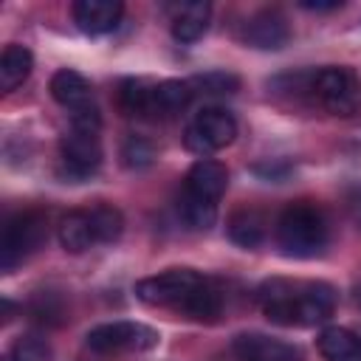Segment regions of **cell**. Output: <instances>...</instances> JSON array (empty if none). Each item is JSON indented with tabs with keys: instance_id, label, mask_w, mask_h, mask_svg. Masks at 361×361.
<instances>
[{
	"instance_id": "1",
	"label": "cell",
	"mask_w": 361,
	"mask_h": 361,
	"mask_svg": "<svg viewBox=\"0 0 361 361\" xmlns=\"http://www.w3.org/2000/svg\"><path fill=\"white\" fill-rule=\"evenodd\" d=\"M276 245L285 257L307 259L324 251L327 245V223L316 206L293 203L276 220Z\"/></svg>"
},
{
	"instance_id": "2",
	"label": "cell",
	"mask_w": 361,
	"mask_h": 361,
	"mask_svg": "<svg viewBox=\"0 0 361 361\" xmlns=\"http://www.w3.org/2000/svg\"><path fill=\"white\" fill-rule=\"evenodd\" d=\"M48 226L45 217L39 212H20L14 214L6 228H3V240H0V268L8 274L17 262H23L28 254H34L42 243H45Z\"/></svg>"
},
{
	"instance_id": "3",
	"label": "cell",
	"mask_w": 361,
	"mask_h": 361,
	"mask_svg": "<svg viewBox=\"0 0 361 361\" xmlns=\"http://www.w3.org/2000/svg\"><path fill=\"white\" fill-rule=\"evenodd\" d=\"M234 135H237V121H234V116L228 110H223V107H203L195 116V121L186 127L183 141H186V147L195 155L209 158L212 152L228 147L234 141Z\"/></svg>"
},
{
	"instance_id": "4",
	"label": "cell",
	"mask_w": 361,
	"mask_h": 361,
	"mask_svg": "<svg viewBox=\"0 0 361 361\" xmlns=\"http://www.w3.org/2000/svg\"><path fill=\"white\" fill-rule=\"evenodd\" d=\"M85 344L93 353H121V350H152L158 344V333L138 322H107L93 327L85 336Z\"/></svg>"
},
{
	"instance_id": "5",
	"label": "cell",
	"mask_w": 361,
	"mask_h": 361,
	"mask_svg": "<svg viewBox=\"0 0 361 361\" xmlns=\"http://www.w3.org/2000/svg\"><path fill=\"white\" fill-rule=\"evenodd\" d=\"M310 90L333 116H350L358 107V82L350 68H322L310 76Z\"/></svg>"
},
{
	"instance_id": "6",
	"label": "cell",
	"mask_w": 361,
	"mask_h": 361,
	"mask_svg": "<svg viewBox=\"0 0 361 361\" xmlns=\"http://www.w3.org/2000/svg\"><path fill=\"white\" fill-rule=\"evenodd\" d=\"M200 282H203V276L192 268H169L164 274L138 279L135 282V296L147 305H172V307H178Z\"/></svg>"
},
{
	"instance_id": "7",
	"label": "cell",
	"mask_w": 361,
	"mask_h": 361,
	"mask_svg": "<svg viewBox=\"0 0 361 361\" xmlns=\"http://www.w3.org/2000/svg\"><path fill=\"white\" fill-rule=\"evenodd\" d=\"M59 155L65 164V172L76 180L93 175L102 166V144L96 133H79L71 130L68 135H62L59 141Z\"/></svg>"
},
{
	"instance_id": "8",
	"label": "cell",
	"mask_w": 361,
	"mask_h": 361,
	"mask_svg": "<svg viewBox=\"0 0 361 361\" xmlns=\"http://www.w3.org/2000/svg\"><path fill=\"white\" fill-rule=\"evenodd\" d=\"M296 288H299V282H288V279H271L259 288V307L268 322L285 324V327L299 324Z\"/></svg>"
},
{
	"instance_id": "9",
	"label": "cell",
	"mask_w": 361,
	"mask_h": 361,
	"mask_svg": "<svg viewBox=\"0 0 361 361\" xmlns=\"http://www.w3.org/2000/svg\"><path fill=\"white\" fill-rule=\"evenodd\" d=\"M243 39H245V45L259 48V51H279L282 45H288L290 28H288V20L279 11L265 8V11H257L245 23Z\"/></svg>"
},
{
	"instance_id": "10",
	"label": "cell",
	"mask_w": 361,
	"mask_h": 361,
	"mask_svg": "<svg viewBox=\"0 0 361 361\" xmlns=\"http://www.w3.org/2000/svg\"><path fill=\"white\" fill-rule=\"evenodd\" d=\"M234 353L240 361H302L293 344L268 338L262 333H243L234 338Z\"/></svg>"
},
{
	"instance_id": "11",
	"label": "cell",
	"mask_w": 361,
	"mask_h": 361,
	"mask_svg": "<svg viewBox=\"0 0 361 361\" xmlns=\"http://www.w3.org/2000/svg\"><path fill=\"white\" fill-rule=\"evenodd\" d=\"M121 11H124V6L118 0H79L73 6V20H76L79 31L99 37L118 25Z\"/></svg>"
},
{
	"instance_id": "12",
	"label": "cell",
	"mask_w": 361,
	"mask_h": 361,
	"mask_svg": "<svg viewBox=\"0 0 361 361\" xmlns=\"http://www.w3.org/2000/svg\"><path fill=\"white\" fill-rule=\"evenodd\" d=\"M299 324H319L336 307V290L327 282H299L296 288Z\"/></svg>"
},
{
	"instance_id": "13",
	"label": "cell",
	"mask_w": 361,
	"mask_h": 361,
	"mask_svg": "<svg viewBox=\"0 0 361 361\" xmlns=\"http://www.w3.org/2000/svg\"><path fill=\"white\" fill-rule=\"evenodd\" d=\"M226 186H228L226 166L220 161H214V158H197L186 172V186L183 189L217 203V197L226 192Z\"/></svg>"
},
{
	"instance_id": "14",
	"label": "cell",
	"mask_w": 361,
	"mask_h": 361,
	"mask_svg": "<svg viewBox=\"0 0 361 361\" xmlns=\"http://www.w3.org/2000/svg\"><path fill=\"white\" fill-rule=\"evenodd\" d=\"M172 11V37L178 42H197L206 28H209V3L203 0H189V3H175L169 6Z\"/></svg>"
},
{
	"instance_id": "15",
	"label": "cell",
	"mask_w": 361,
	"mask_h": 361,
	"mask_svg": "<svg viewBox=\"0 0 361 361\" xmlns=\"http://www.w3.org/2000/svg\"><path fill=\"white\" fill-rule=\"evenodd\" d=\"M48 87H51L54 102H59V104L68 107V110H79V107L90 104V82H87L82 73L71 71V68L56 71V73L51 76V85H48Z\"/></svg>"
},
{
	"instance_id": "16",
	"label": "cell",
	"mask_w": 361,
	"mask_h": 361,
	"mask_svg": "<svg viewBox=\"0 0 361 361\" xmlns=\"http://www.w3.org/2000/svg\"><path fill=\"white\" fill-rule=\"evenodd\" d=\"M59 245L71 254H82L87 251L93 243H96V234H93V223H90V212H68L62 220H59Z\"/></svg>"
},
{
	"instance_id": "17",
	"label": "cell",
	"mask_w": 361,
	"mask_h": 361,
	"mask_svg": "<svg viewBox=\"0 0 361 361\" xmlns=\"http://www.w3.org/2000/svg\"><path fill=\"white\" fill-rule=\"evenodd\" d=\"M319 353L324 361H361V338L347 327H327L319 336Z\"/></svg>"
},
{
	"instance_id": "18",
	"label": "cell",
	"mask_w": 361,
	"mask_h": 361,
	"mask_svg": "<svg viewBox=\"0 0 361 361\" xmlns=\"http://www.w3.org/2000/svg\"><path fill=\"white\" fill-rule=\"evenodd\" d=\"M195 96L192 82L183 79H166L152 87V113L155 116H178Z\"/></svg>"
},
{
	"instance_id": "19",
	"label": "cell",
	"mask_w": 361,
	"mask_h": 361,
	"mask_svg": "<svg viewBox=\"0 0 361 361\" xmlns=\"http://www.w3.org/2000/svg\"><path fill=\"white\" fill-rule=\"evenodd\" d=\"M34 68V56L25 45H6L3 56H0V90L11 93L17 85H23L28 79Z\"/></svg>"
},
{
	"instance_id": "20",
	"label": "cell",
	"mask_w": 361,
	"mask_h": 361,
	"mask_svg": "<svg viewBox=\"0 0 361 361\" xmlns=\"http://www.w3.org/2000/svg\"><path fill=\"white\" fill-rule=\"evenodd\" d=\"M228 237L240 248H257L265 237V220L254 209H240L228 217Z\"/></svg>"
},
{
	"instance_id": "21",
	"label": "cell",
	"mask_w": 361,
	"mask_h": 361,
	"mask_svg": "<svg viewBox=\"0 0 361 361\" xmlns=\"http://www.w3.org/2000/svg\"><path fill=\"white\" fill-rule=\"evenodd\" d=\"M220 307H223V302H220V293H217V288H212L206 279L178 305V310H183L189 319H195V322H214L217 316H220Z\"/></svg>"
},
{
	"instance_id": "22",
	"label": "cell",
	"mask_w": 361,
	"mask_h": 361,
	"mask_svg": "<svg viewBox=\"0 0 361 361\" xmlns=\"http://www.w3.org/2000/svg\"><path fill=\"white\" fill-rule=\"evenodd\" d=\"M178 214L189 228H212L217 220V203L183 189L178 197Z\"/></svg>"
},
{
	"instance_id": "23",
	"label": "cell",
	"mask_w": 361,
	"mask_h": 361,
	"mask_svg": "<svg viewBox=\"0 0 361 361\" xmlns=\"http://www.w3.org/2000/svg\"><path fill=\"white\" fill-rule=\"evenodd\" d=\"M118 104L127 116H147L152 113V87L144 79H124L118 90Z\"/></svg>"
},
{
	"instance_id": "24",
	"label": "cell",
	"mask_w": 361,
	"mask_h": 361,
	"mask_svg": "<svg viewBox=\"0 0 361 361\" xmlns=\"http://www.w3.org/2000/svg\"><path fill=\"white\" fill-rule=\"evenodd\" d=\"M90 223H93V234H96V243H116L124 231V217L116 206H96L90 209Z\"/></svg>"
},
{
	"instance_id": "25",
	"label": "cell",
	"mask_w": 361,
	"mask_h": 361,
	"mask_svg": "<svg viewBox=\"0 0 361 361\" xmlns=\"http://www.w3.org/2000/svg\"><path fill=\"white\" fill-rule=\"evenodd\" d=\"M155 155H158V149L147 135H127L121 144V158H124V166H130V169L149 166L155 161Z\"/></svg>"
},
{
	"instance_id": "26",
	"label": "cell",
	"mask_w": 361,
	"mask_h": 361,
	"mask_svg": "<svg viewBox=\"0 0 361 361\" xmlns=\"http://www.w3.org/2000/svg\"><path fill=\"white\" fill-rule=\"evenodd\" d=\"M28 313H31V319L34 322H39V324H59L62 319H65V305H62V299L56 296V293H37L34 299H31V307H28Z\"/></svg>"
},
{
	"instance_id": "27",
	"label": "cell",
	"mask_w": 361,
	"mask_h": 361,
	"mask_svg": "<svg viewBox=\"0 0 361 361\" xmlns=\"http://www.w3.org/2000/svg\"><path fill=\"white\" fill-rule=\"evenodd\" d=\"M14 361H51L54 353H51V344L39 336H20L14 344H11V353H8Z\"/></svg>"
},
{
	"instance_id": "28",
	"label": "cell",
	"mask_w": 361,
	"mask_h": 361,
	"mask_svg": "<svg viewBox=\"0 0 361 361\" xmlns=\"http://www.w3.org/2000/svg\"><path fill=\"white\" fill-rule=\"evenodd\" d=\"M192 87H200L203 93H214V96H223V93H234L240 87V79L228 71H209V73H200L192 79Z\"/></svg>"
},
{
	"instance_id": "29",
	"label": "cell",
	"mask_w": 361,
	"mask_h": 361,
	"mask_svg": "<svg viewBox=\"0 0 361 361\" xmlns=\"http://www.w3.org/2000/svg\"><path fill=\"white\" fill-rule=\"evenodd\" d=\"M102 127V116L93 104H85L79 110L71 113V130H79V133H99Z\"/></svg>"
},
{
	"instance_id": "30",
	"label": "cell",
	"mask_w": 361,
	"mask_h": 361,
	"mask_svg": "<svg viewBox=\"0 0 361 361\" xmlns=\"http://www.w3.org/2000/svg\"><path fill=\"white\" fill-rule=\"evenodd\" d=\"M299 6L302 8H316V11H330V8H338L341 3L338 0H302Z\"/></svg>"
},
{
	"instance_id": "31",
	"label": "cell",
	"mask_w": 361,
	"mask_h": 361,
	"mask_svg": "<svg viewBox=\"0 0 361 361\" xmlns=\"http://www.w3.org/2000/svg\"><path fill=\"white\" fill-rule=\"evenodd\" d=\"M353 299H355V305H358V307H361V282H358V285H355V290H353Z\"/></svg>"
},
{
	"instance_id": "32",
	"label": "cell",
	"mask_w": 361,
	"mask_h": 361,
	"mask_svg": "<svg viewBox=\"0 0 361 361\" xmlns=\"http://www.w3.org/2000/svg\"><path fill=\"white\" fill-rule=\"evenodd\" d=\"M3 361H14V358H11V355H6V358H3Z\"/></svg>"
}]
</instances>
